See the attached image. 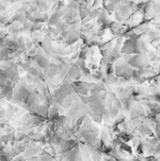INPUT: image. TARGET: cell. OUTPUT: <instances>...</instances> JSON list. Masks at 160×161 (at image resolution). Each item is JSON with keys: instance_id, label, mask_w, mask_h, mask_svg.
Here are the masks:
<instances>
[{"instance_id": "obj_1", "label": "cell", "mask_w": 160, "mask_h": 161, "mask_svg": "<svg viewBox=\"0 0 160 161\" xmlns=\"http://www.w3.org/2000/svg\"><path fill=\"white\" fill-rule=\"evenodd\" d=\"M22 27H21V25H20V23H18V22H14V23H12V25L9 26V28H8V31L10 32V33H12V34H18L20 31H22Z\"/></svg>"}]
</instances>
